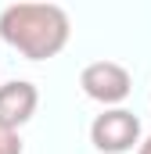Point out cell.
<instances>
[{"label": "cell", "mask_w": 151, "mask_h": 154, "mask_svg": "<svg viewBox=\"0 0 151 154\" xmlns=\"http://www.w3.org/2000/svg\"><path fill=\"white\" fill-rule=\"evenodd\" d=\"M69 14L58 4H11L0 11V36L29 61H47L69 43Z\"/></svg>", "instance_id": "cell-1"}, {"label": "cell", "mask_w": 151, "mask_h": 154, "mask_svg": "<svg viewBox=\"0 0 151 154\" xmlns=\"http://www.w3.org/2000/svg\"><path fill=\"white\" fill-rule=\"evenodd\" d=\"M137 154H151V136L144 140V143H140V147H137Z\"/></svg>", "instance_id": "cell-6"}, {"label": "cell", "mask_w": 151, "mask_h": 154, "mask_svg": "<svg viewBox=\"0 0 151 154\" xmlns=\"http://www.w3.org/2000/svg\"><path fill=\"white\" fill-rule=\"evenodd\" d=\"M79 86L97 104H122L130 97V90H133V79L119 61H94V65L83 68Z\"/></svg>", "instance_id": "cell-3"}, {"label": "cell", "mask_w": 151, "mask_h": 154, "mask_svg": "<svg viewBox=\"0 0 151 154\" xmlns=\"http://www.w3.org/2000/svg\"><path fill=\"white\" fill-rule=\"evenodd\" d=\"M90 140L104 154H126L133 151V143H140V118L126 108H108L94 118Z\"/></svg>", "instance_id": "cell-2"}, {"label": "cell", "mask_w": 151, "mask_h": 154, "mask_svg": "<svg viewBox=\"0 0 151 154\" xmlns=\"http://www.w3.org/2000/svg\"><path fill=\"white\" fill-rule=\"evenodd\" d=\"M36 104H40V93L33 82H25V79L4 82L0 86V125L18 133V125H25L36 115Z\"/></svg>", "instance_id": "cell-4"}, {"label": "cell", "mask_w": 151, "mask_h": 154, "mask_svg": "<svg viewBox=\"0 0 151 154\" xmlns=\"http://www.w3.org/2000/svg\"><path fill=\"white\" fill-rule=\"evenodd\" d=\"M0 154H22V140L14 129H4L0 125Z\"/></svg>", "instance_id": "cell-5"}]
</instances>
